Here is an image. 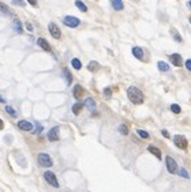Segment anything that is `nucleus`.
Masks as SVG:
<instances>
[{"label": "nucleus", "mask_w": 191, "mask_h": 192, "mask_svg": "<svg viewBox=\"0 0 191 192\" xmlns=\"http://www.w3.org/2000/svg\"><path fill=\"white\" fill-rule=\"evenodd\" d=\"M26 29H28L29 32H33V26H32V23H26Z\"/></svg>", "instance_id": "36"}, {"label": "nucleus", "mask_w": 191, "mask_h": 192, "mask_svg": "<svg viewBox=\"0 0 191 192\" xmlns=\"http://www.w3.org/2000/svg\"><path fill=\"white\" fill-rule=\"evenodd\" d=\"M173 143L176 147L182 149V150H186L187 146H188V142H187L186 136H183V135H175L173 136Z\"/></svg>", "instance_id": "5"}, {"label": "nucleus", "mask_w": 191, "mask_h": 192, "mask_svg": "<svg viewBox=\"0 0 191 192\" xmlns=\"http://www.w3.org/2000/svg\"><path fill=\"white\" fill-rule=\"evenodd\" d=\"M171 111H172V112H173V113H176V115H179V113H180V112H182V108H180V106H179V105H178V104H172V105H171Z\"/></svg>", "instance_id": "26"}, {"label": "nucleus", "mask_w": 191, "mask_h": 192, "mask_svg": "<svg viewBox=\"0 0 191 192\" xmlns=\"http://www.w3.org/2000/svg\"><path fill=\"white\" fill-rule=\"evenodd\" d=\"M188 21H190V23H191V17H190V18H188Z\"/></svg>", "instance_id": "41"}, {"label": "nucleus", "mask_w": 191, "mask_h": 192, "mask_svg": "<svg viewBox=\"0 0 191 192\" xmlns=\"http://www.w3.org/2000/svg\"><path fill=\"white\" fill-rule=\"evenodd\" d=\"M148 150H149V151H150L154 157H157V160H161V150H160L158 147H156V146H149Z\"/></svg>", "instance_id": "15"}, {"label": "nucleus", "mask_w": 191, "mask_h": 192, "mask_svg": "<svg viewBox=\"0 0 191 192\" xmlns=\"http://www.w3.org/2000/svg\"><path fill=\"white\" fill-rule=\"evenodd\" d=\"M127 97H128V100L131 102L135 104V105H141L145 100L143 93L138 87H135V86H130V87L127 89Z\"/></svg>", "instance_id": "1"}, {"label": "nucleus", "mask_w": 191, "mask_h": 192, "mask_svg": "<svg viewBox=\"0 0 191 192\" xmlns=\"http://www.w3.org/2000/svg\"><path fill=\"white\" fill-rule=\"evenodd\" d=\"M73 94H74V97H75L77 100H79L82 96H83V87H82L81 85H77V86H74V90H73Z\"/></svg>", "instance_id": "12"}, {"label": "nucleus", "mask_w": 191, "mask_h": 192, "mask_svg": "<svg viewBox=\"0 0 191 192\" xmlns=\"http://www.w3.org/2000/svg\"><path fill=\"white\" fill-rule=\"evenodd\" d=\"M0 102H6V100H4V98H3V97H2V96H0Z\"/></svg>", "instance_id": "39"}, {"label": "nucleus", "mask_w": 191, "mask_h": 192, "mask_svg": "<svg viewBox=\"0 0 191 192\" xmlns=\"http://www.w3.org/2000/svg\"><path fill=\"white\" fill-rule=\"evenodd\" d=\"M6 112H7V113H8L10 116H13V117H17V112H15V109L11 108V106H8V105L6 106Z\"/></svg>", "instance_id": "27"}, {"label": "nucleus", "mask_w": 191, "mask_h": 192, "mask_svg": "<svg viewBox=\"0 0 191 192\" xmlns=\"http://www.w3.org/2000/svg\"><path fill=\"white\" fill-rule=\"evenodd\" d=\"M71 66H73L75 70H81L82 68V63H81L79 59H73L71 60Z\"/></svg>", "instance_id": "24"}, {"label": "nucleus", "mask_w": 191, "mask_h": 192, "mask_svg": "<svg viewBox=\"0 0 191 192\" xmlns=\"http://www.w3.org/2000/svg\"><path fill=\"white\" fill-rule=\"evenodd\" d=\"M184 66H186V68L188 70V71H191V59H188V60H186V63H184Z\"/></svg>", "instance_id": "32"}, {"label": "nucleus", "mask_w": 191, "mask_h": 192, "mask_svg": "<svg viewBox=\"0 0 191 192\" xmlns=\"http://www.w3.org/2000/svg\"><path fill=\"white\" fill-rule=\"evenodd\" d=\"M111 4L113 7V10H116V11H122L124 8V4H123L122 0H111Z\"/></svg>", "instance_id": "13"}, {"label": "nucleus", "mask_w": 191, "mask_h": 192, "mask_svg": "<svg viewBox=\"0 0 191 192\" xmlns=\"http://www.w3.org/2000/svg\"><path fill=\"white\" fill-rule=\"evenodd\" d=\"M48 140L49 142H58L59 140V127H53L48 132Z\"/></svg>", "instance_id": "8"}, {"label": "nucleus", "mask_w": 191, "mask_h": 192, "mask_svg": "<svg viewBox=\"0 0 191 192\" xmlns=\"http://www.w3.org/2000/svg\"><path fill=\"white\" fill-rule=\"evenodd\" d=\"M133 55L135 56L137 59H139V60H143V49L139 47H134L133 48Z\"/></svg>", "instance_id": "14"}, {"label": "nucleus", "mask_w": 191, "mask_h": 192, "mask_svg": "<svg viewBox=\"0 0 191 192\" xmlns=\"http://www.w3.org/2000/svg\"><path fill=\"white\" fill-rule=\"evenodd\" d=\"M13 27L15 29V32L18 33V34H21V33L23 32V29H22V23H21L19 19H14V22H13Z\"/></svg>", "instance_id": "17"}, {"label": "nucleus", "mask_w": 191, "mask_h": 192, "mask_svg": "<svg viewBox=\"0 0 191 192\" xmlns=\"http://www.w3.org/2000/svg\"><path fill=\"white\" fill-rule=\"evenodd\" d=\"M82 108H83V104H82V102L74 104V106H73V113H74V115H79L81 111H82Z\"/></svg>", "instance_id": "19"}, {"label": "nucleus", "mask_w": 191, "mask_h": 192, "mask_svg": "<svg viewBox=\"0 0 191 192\" xmlns=\"http://www.w3.org/2000/svg\"><path fill=\"white\" fill-rule=\"evenodd\" d=\"M48 29H49V33H51V36L53 37V38L56 40H59L62 37V32H60V29H59V26L56 25V23H49V26H48Z\"/></svg>", "instance_id": "7"}, {"label": "nucleus", "mask_w": 191, "mask_h": 192, "mask_svg": "<svg viewBox=\"0 0 191 192\" xmlns=\"http://www.w3.org/2000/svg\"><path fill=\"white\" fill-rule=\"evenodd\" d=\"M37 161H38L40 166H43V168H51L53 165V161H52L51 155L47 153H40L38 157H37Z\"/></svg>", "instance_id": "2"}, {"label": "nucleus", "mask_w": 191, "mask_h": 192, "mask_svg": "<svg viewBox=\"0 0 191 192\" xmlns=\"http://www.w3.org/2000/svg\"><path fill=\"white\" fill-rule=\"evenodd\" d=\"M137 132H138V135H139L142 139H149V136H150L149 132H146V131H143V130H138Z\"/></svg>", "instance_id": "28"}, {"label": "nucleus", "mask_w": 191, "mask_h": 192, "mask_svg": "<svg viewBox=\"0 0 191 192\" xmlns=\"http://www.w3.org/2000/svg\"><path fill=\"white\" fill-rule=\"evenodd\" d=\"M98 63H97V62H90V63H89V66H88V70L89 71H92V72H96V71L97 70H98Z\"/></svg>", "instance_id": "23"}, {"label": "nucleus", "mask_w": 191, "mask_h": 192, "mask_svg": "<svg viewBox=\"0 0 191 192\" xmlns=\"http://www.w3.org/2000/svg\"><path fill=\"white\" fill-rule=\"evenodd\" d=\"M41 131H43V127H41V126H37V128H36L34 132H36V134H40Z\"/></svg>", "instance_id": "35"}, {"label": "nucleus", "mask_w": 191, "mask_h": 192, "mask_svg": "<svg viewBox=\"0 0 191 192\" xmlns=\"http://www.w3.org/2000/svg\"><path fill=\"white\" fill-rule=\"evenodd\" d=\"M119 132L123 134V135H127L128 134V127H127L126 124H122V126L119 127Z\"/></svg>", "instance_id": "29"}, {"label": "nucleus", "mask_w": 191, "mask_h": 192, "mask_svg": "<svg viewBox=\"0 0 191 192\" xmlns=\"http://www.w3.org/2000/svg\"><path fill=\"white\" fill-rule=\"evenodd\" d=\"M37 44H38V47L43 48L44 51L51 52V45L48 44V41H47L45 38H38V40H37Z\"/></svg>", "instance_id": "11"}, {"label": "nucleus", "mask_w": 191, "mask_h": 192, "mask_svg": "<svg viewBox=\"0 0 191 192\" xmlns=\"http://www.w3.org/2000/svg\"><path fill=\"white\" fill-rule=\"evenodd\" d=\"M18 128L22 131H32L33 124L30 121H28V120H21V121H18Z\"/></svg>", "instance_id": "10"}, {"label": "nucleus", "mask_w": 191, "mask_h": 192, "mask_svg": "<svg viewBox=\"0 0 191 192\" xmlns=\"http://www.w3.org/2000/svg\"><path fill=\"white\" fill-rule=\"evenodd\" d=\"M63 23H64L67 27H78L81 25V21L78 19L77 17H73V15H67L63 19Z\"/></svg>", "instance_id": "6"}, {"label": "nucleus", "mask_w": 191, "mask_h": 192, "mask_svg": "<svg viewBox=\"0 0 191 192\" xmlns=\"http://www.w3.org/2000/svg\"><path fill=\"white\" fill-rule=\"evenodd\" d=\"M0 11H2V12H4V14H8L10 11H8V7H7L4 3H0Z\"/></svg>", "instance_id": "30"}, {"label": "nucleus", "mask_w": 191, "mask_h": 192, "mask_svg": "<svg viewBox=\"0 0 191 192\" xmlns=\"http://www.w3.org/2000/svg\"><path fill=\"white\" fill-rule=\"evenodd\" d=\"M165 164H167V170L168 173H171V175H175V173H178V162L173 160L172 157L168 155L165 158Z\"/></svg>", "instance_id": "3"}, {"label": "nucleus", "mask_w": 191, "mask_h": 192, "mask_svg": "<svg viewBox=\"0 0 191 192\" xmlns=\"http://www.w3.org/2000/svg\"><path fill=\"white\" fill-rule=\"evenodd\" d=\"M28 3L32 6H37V0H28Z\"/></svg>", "instance_id": "37"}, {"label": "nucleus", "mask_w": 191, "mask_h": 192, "mask_svg": "<svg viewBox=\"0 0 191 192\" xmlns=\"http://www.w3.org/2000/svg\"><path fill=\"white\" fill-rule=\"evenodd\" d=\"M13 4L19 6V7H23L25 6V2H23V0H13Z\"/></svg>", "instance_id": "31"}, {"label": "nucleus", "mask_w": 191, "mask_h": 192, "mask_svg": "<svg viewBox=\"0 0 191 192\" xmlns=\"http://www.w3.org/2000/svg\"><path fill=\"white\" fill-rule=\"evenodd\" d=\"M178 173H179V176H180V177H183V179H188L190 177V175L187 173V170H186L184 168H180L178 170Z\"/></svg>", "instance_id": "25"}, {"label": "nucleus", "mask_w": 191, "mask_h": 192, "mask_svg": "<svg viewBox=\"0 0 191 192\" xmlns=\"http://www.w3.org/2000/svg\"><path fill=\"white\" fill-rule=\"evenodd\" d=\"M161 134H163L164 138H169V132H168L167 130H163V131H161Z\"/></svg>", "instance_id": "34"}, {"label": "nucleus", "mask_w": 191, "mask_h": 192, "mask_svg": "<svg viewBox=\"0 0 191 192\" xmlns=\"http://www.w3.org/2000/svg\"><path fill=\"white\" fill-rule=\"evenodd\" d=\"M104 94H105V97H111V94H112V91H111V89H109V87H107V89H104Z\"/></svg>", "instance_id": "33"}, {"label": "nucleus", "mask_w": 191, "mask_h": 192, "mask_svg": "<svg viewBox=\"0 0 191 192\" xmlns=\"http://www.w3.org/2000/svg\"><path fill=\"white\" fill-rule=\"evenodd\" d=\"M85 105H86V108H88L90 112L96 111V102H94V100H93V98H86Z\"/></svg>", "instance_id": "16"}, {"label": "nucleus", "mask_w": 191, "mask_h": 192, "mask_svg": "<svg viewBox=\"0 0 191 192\" xmlns=\"http://www.w3.org/2000/svg\"><path fill=\"white\" fill-rule=\"evenodd\" d=\"M63 75H64V78H66V83L67 85H71V82H73V76H71L70 71L67 70V68H63Z\"/></svg>", "instance_id": "20"}, {"label": "nucleus", "mask_w": 191, "mask_h": 192, "mask_svg": "<svg viewBox=\"0 0 191 192\" xmlns=\"http://www.w3.org/2000/svg\"><path fill=\"white\" fill-rule=\"evenodd\" d=\"M75 6L79 8V11H82V12H86V11H88V7H86V4L83 2H81V0H75Z\"/></svg>", "instance_id": "22"}, {"label": "nucleus", "mask_w": 191, "mask_h": 192, "mask_svg": "<svg viewBox=\"0 0 191 192\" xmlns=\"http://www.w3.org/2000/svg\"><path fill=\"white\" fill-rule=\"evenodd\" d=\"M3 127H4V123H3V120L0 119V130H3Z\"/></svg>", "instance_id": "38"}, {"label": "nucleus", "mask_w": 191, "mask_h": 192, "mask_svg": "<svg viewBox=\"0 0 191 192\" xmlns=\"http://www.w3.org/2000/svg\"><path fill=\"white\" fill-rule=\"evenodd\" d=\"M171 34H172V37H173V40L176 41V42H182V41H183V38H182V36H180V34H179V33H178V32H176V30H175L173 27H172V29H171Z\"/></svg>", "instance_id": "21"}, {"label": "nucleus", "mask_w": 191, "mask_h": 192, "mask_svg": "<svg viewBox=\"0 0 191 192\" xmlns=\"http://www.w3.org/2000/svg\"><path fill=\"white\" fill-rule=\"evenodd\" d=\"M157 67H158V70L161 71V72L169 71V66H168V63H165V62H158L157 63Z\"/></svg>", "instance_id": "18"}, {"label": "nucleus", "mask_w": 191, "mask_h": 192, "mask_svg": "<svg viewBox=\"0 0 191 192\" xmlns=\"http://www.w3.org/2000/svg\"><path fill=\"white\" fill-rule=\"evenodd\" d=\"M169 60H171V63L173 64L175 67H182L183 66V59H182V56L179 53H172L169 56Z\"/></svg>", "instance_id": "9"}, {"label": "nucleus", "mask_w": 191, "mask_h": 192, "mask_svg": "<svg viewBox=\"0 0 191 192\" xmlns=\"http://www.w3.org/2000/svg\"><path fill=\"white\" fill-rule=\"evenodd\" d=\"M187 6H188L190 8H191V0H188V2H187Z\"/></svg>", "instance_id": "40"}, {"label": "nucleus", "mask_w": 191, "mask_h": 192, "mask_svg": "<svg viewBox=\"0 0 191 192\" xmlns=\"http://www.w3.org/2000/svg\"><path fill=\"white\" fill-rule=\"evenodd\" d=\"M44 179H45V181L49 184V185L55 187V188H59V181H58V179H56V176H55L53 172L47 170L45 173H44Z\"/></svg>", "instance_id": "4"}]
</instances>
